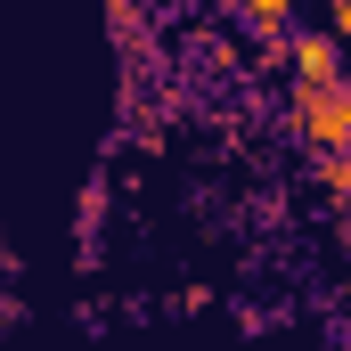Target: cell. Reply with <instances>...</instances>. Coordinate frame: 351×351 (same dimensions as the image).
I'll return each mask as SVG.
<instances>
[{
	"label": "cell",
	"instance_id": "3",
	"mask_svg": "<svg viewBox=\"0 0 351 351\" xmlns=\"http://www.w3.org/2000/svg\"><path fill=\"white\" fill-rule=\"evenodd\" d=\"M319 188H327V204L351 196V156H343V147H319Z\"/></svg>",
	"mask_w": 351,
	"mask_h": 351
},
{
	"label": "cell",
	"instance_id": "6",
	"mask_svg": "<svg viewBox=\"0 0 351 351\" xmlns=\"http://www.w3.org/2000/svg\"><path fill=\"white\" fill-rule=\"evenodd\" d=\"M351 25V0H327V33H343Z\"/></svg>",
	"mask_w": 351,
	"mask_h": 351
},
{
	"label": "cell",
	"instance_id": "5",
	"mask_svg": "<svg viewBox=\"0 0 351 351\" xmlns=\"http://www.w3.org/2000/svg\"><path fill=\"white\" fill-rule=\"evenodd\" d=\"M98 221H106V180H90V188H82V245L98 237Z\"/></svg>",
	"mask_w": 351,
	"mask_h": 351
},
{
	"label": "cell",
	"instance_id": "4",
	"mask_svg": "<svg viewBox=\"0 0 351 351\" xmlns=\"http://www.w3.org/2000/svg\"><path fill=\"white\" fill-rule=\"evenodd\" d=\"M139 16H147V0H106V25H114L123 49H139Z\"/></svg>",
	"mask_w": 351,
	"mask_h": 351
},
{
	"label": "cell",
	"instance_id": "2",
	"mask_svg": "<svg viewBox=\"0 0 351 351\" xmlns=\"http://www.w3.org/2000/svg\"><path fill=\"white\" fill-rule=\"evenodd\" d=\"M237 25L245 33H286L294 25V0H237Z\"/></svg>",
	"mask_w": 351,
	"mask_h": 351
},
{
	"label": "cell",
	"instance_id": "1",
	"mask_svg": "<svg viewBox=\"0 0 351 351\" xmlns=\"http://www.w3.org/2000/svg\"><path fill=\"white\" fill-rule=\"evenodd\" d=\"M286 106H294V139L319 156V147H351V82H294L286 90Z\"/></svg>",
	"mask_w": 351,
	"mask_h": 351
}]
</instances>
